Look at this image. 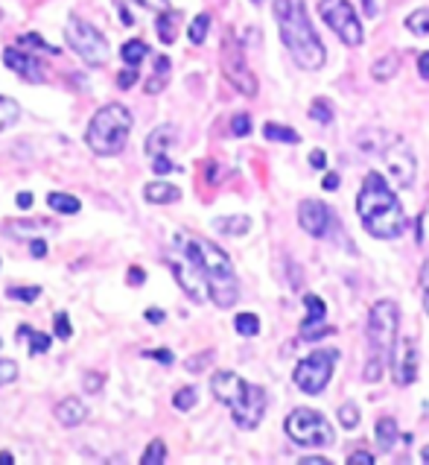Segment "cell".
<instances>
[{
  "label": "cell",
  "mask_w": 429,
  "mask_h": 465,
  "mask_svg": "<svg viewBox=\"0 0 429 465\" xmlns=\"http://www.w3.org/2000/svg\"><path fill=\"white\" fill-rule=\"evenodd\" d=\"M179 21H181V15L172 12V9H164L158 15V24H155V30H158V38H161L164 44H172L175 42V35H179Z\"/></svg>",
  "instance_id": "cb8c5ba5"
},
{
  "label": "cell",
  "mask_w": 429,
  "mask_h": 465,
  "mask_svg": "<svg viewBox=\"0 0 429 465\" xmlns=\"http://www.w3.org/2000/svg\"><path fill=\"white\" fill-rule=\"evenodd\" d=\"M4 62H6L9 70H15V73L21 76V80H27V82H44V80H47L44 65L38 62V59H32L27 50H18V47L4 50Z\"/></svg>",
  "instance_id": "e0dca14e"
},
{
  "label": "cell",
  "mask_w": 429,
  "mask_h": 465,
  "mask_svg": "<svg viewBox=\"0 0 429 465\" xmlns=\"http://www.w3.org/2000/svg\"><path fill=\"white\" fill-rule=\"evenodd\" d=\"M47 205H50L53 211H58V214H76V211L82 208L76 197H70V193H58V190L47 197Z\"/></svg>",
  "instance_id": "83f0119b"
},
{
  "label": "cell",
  "mask_w": 429,
  "mask_h": 465,
  "mask_svg": "<svg viewBox=\"0 0 429 465\" xmlns=\"http://www.w3.org/2000/svg\"><path fill=\"white\" fill-rule=\"evenodd\" d=\"M362 6H365V15H368V18H374V15H377L374 0H362Z\"/></svg>",
  "instance_id": "91938a15"
},
{
  "label": "cell",
  "mask_w": 429,
  "mask_h": 465,
  "mask_svg": "<svg viewBox=\"0 0 429 465\" xmlns=\"http://www.w3.org/2000/svg\"><path fill=\"white\" fill-rule=\"evenodd\" d=\"M231 132L240 135V138H245V135L251 132V118H248V114H237V118L231 120Z\"/></svg>",
  "instance_id": "b9f144b4"
},
{
  "label": "cell",
  "mask_w": 429,
  "mask_h": 465,
  "mask_svg": "<svg viewBox=\"0 0 429 465\" xmlns=\"http://www.w3.org/2000/svg\"><path fill=\"white\" fill-rule=\"evenodd\" d=\"M383 159H385V167H388V176H392V182L397 187L409 190V187L415 185L418 161H415V152H412V147H409V141H403V138L385 141Z\"/></svg>",
  "instance_id": "4fadbf2b"
},
{
  "label": "cell",
  "mask_w": 429,
  "mask_h": 465,
  "mask_svg": "<svg viewBox=\"0 0 429 465\" xmlns=\"http://www.w3.org/2000/svg\"><path fill=\"white\" fill-rule=\"evenodd\" d=\"M406 30L415 32V35H429V6L415 9L412 15L406 18Z\"/></svg>",
  "instance_id": "4dcf8cb0"
},
{
  "label": "cell",
  "mask_w": 429,
  "mask_h": 465,
  "mask_svg": "<svg viewBox=\"0 0 429 465\" xmlns=\"http://www.w3.org/2000/svg\"><path fill=\"white\" fill-rule=\"evenodd\" d=\"M18 118H21V106H18L12 97H0V132L15 126Z\"/></svg>",
  "instance_id": "f1b7e54d"
},
{
  "label": "cell",
  "mask_w": 429,
  "mask_h": 465,
  "mask_svg": "<svg viewBox=\"0 0 429 465\" xmlns=\"http://www.w3.org/2000/svg\"><path fill=\"white\" fill-rule=\"evenodd\" d=\"M30 249H32V255H35V258H44V255H47V243H44V240H32Z\"/></svg>",
  "instance_id": "f5cc1de1"
},
{
  "label": "cell",
  "mask_w": 429,
  "mask_h": 465,
  "mask_svg": "<svg viewBox=\"0 0 429 465\" xmlns=\"http://www.w3.org/2000/svg\"><path fill=\"white\" fill-rule=\"evenodd\" d=\"M172 246H175V252H172V258H169V269H172L175 281H179V287L184 290L193 302H199V304L207 302V281L202 275V266H199L196 255L187 249L181 231L172 237Z\"/></svg>",
  "instance_id": "9c48e42d"
},
{
  "label": "cell",
  "mask_w": 429,
  "mask_h": 465,
  "mask_svg": "<svg viewBox=\"0 0 429 465\" xmlns=\"http://www.w3.org/2000/svg\"><path fill=\"white\" fill-rule=\"evenodd\" d=\"M103 383H105V378H103V375L88 372V375H85V392H96V390H100Z\"/></svg>",
  "instance_id": "bcb514c9"
},
{
  "label": "cell",
  "mask_w": 429,
  "mask_h": 465,
  "mask_svg": "<svg viewBox=\"0 0 429 465\" xmlns=\"http://www.w3.org/2000/svg\"><path fill=\"white\" fill-rule=\"evenodd\" d=\"M418 70L423 80H429V53H421V59H418Z\"/></svg>",
  "instance_id": "db71d44e"
},
{
  "label": "cell",
  "mask_w": 429,
  "mask_h": 465,
  "mask_svg": "<svg viewBox=\"0 0 429 465\" xmlns=\"http://www.w3.org/2000/svg\"><path fill=\"white\" fill-rule=\"evenodd\" d=\"M15 202H18V208H32V193H18Z\"/></svg>",
  "instance_id": "11a10c76"
},
{
  "label": "cell",
  "mask_w": 429,
  "mask_h": 465,
  "mask_svg": "<svg viewBox=\"0 0 429 465\" xmlns=\"http://www.w3.org/2000/svg\"><path fill=\"white\" fill-rule=\"evenodd\" d=\"M129 284H134V287H138V284H143V273H141L138 266H134L132 273H129Z\"/></svg>",
  "instance_id": "680465c9"
},
{
  "label": "cell",
  "mask_w": 429,
  "mask_h": 465,
  "mask_svg": "<svg viewBox=\"0 0 429 465\" xmlns=\"http://www.w3.org/2000/svg\"><path fill=\"white\" fill-rule=\"evenodd\" d=\"M18 334L30 340V352L32 354H44L47 348H50V334L35 331V328H30V325H21V331H18Z\"/></svg>",
  "instance_id": "f546056e"
},
{
  "label": "cell",
  "mask_w": 429,
  "mask_h": 465,
  "mask_svg": "<svg viewBox=\"0 0 429 465\" xmlns=\"http://www.w3.org/2000/svg\"><path fill=\"white\" fill-rule=\"evenodd\" d=\"M146 357H152V360H158V363H172V352H167V348H155V352H143Z\"/></svg>",
  "instance_id": "f907efd6"
},
{
  "label": "cell",
  "mask_w": 429,
  "mask_h": 465,
  "mask_svg": "<svg viewBox=\"0 0 429 465\" xmlns=\"http://www.w3.org/2000/svg\"><path fill=\"white\" fill-rule=\"evenodd\" d=\"M298 225L307 231L309 237H330V231H336V235H345L336 214H333V208L319 202V199H304L298 205Z\"/></svg>",
  "instance_id": "5bb4252c"
},
{
  "label": "cell",
  "mask_w": 429,
  "mask_h": 465,
  "mask_svg": "<svg viewBox=\"0 0 429 465\" xmlns=\"http://www.w3.org/2000/svg\"><path fill=\"white\" fill-rule=\"evenodd\" d=\"M0 18H4V9H0Z\"/></svg>",
  "instance_id": "03108f58"
},
{
  "label": "cell",
  "mask_w": 429,
  "mask_h": 465,
  "mask_svg": "<svg viewBox=\"0 0 429 465\" xmlns=\"http://www.w3.org/2000/svg\"><path fill=\"white\" fill-rule=\"evenodd\" d=\"M400 70V53H385V56H380V59L371 65V76L377 82H388L392 76Z\"/></svg>",
  "instance_id": "7402d4cb"
},
{
  "label": "cell",
  "mask_w": 429,
  "mask_h": 465,
  "mask_svg": "<svg viewBox=\"0 0 429 465\" xmlns=\"http://www.w3.org/2000/svg\"><path fill=\"white\" fill-rule=\"evenodd\" d=\"M397 436H400L397 421L388 418V416H383V418L377 421V445H380L383 451H392L395 445H397Z\"/></svg>",
  "instance_id": "d4e9b609"
},
{
  "label": "cell",
  "mask_w": 429,
  "mask_h": 465,
  "mask_svg": "<svg viewBox=\"0 0 429 465\" xmlns=\"http://www.w3.org/2000/svg\"><path fill=\"white\" fill-rule=\"evenodd\" d=\"M65 38H68V44L73 47V53L79 56V59L91 68H103L108 62V42H105V35L91 27L88 21H82V18H70V24L65 27Z\"/></svg>",
  "instance_id": "30bf717a"
},
{
  "label": "cell",
  "mask_w": 429,
  "mask_h": 465,
  "mask_svg": "<svg viewBox=\"0 0 429 465\" xmlns=\"http://www.w3.org/2000/svg\"><path fill=\"white\" fill-rule=\"evenodd\" d=\"M347 462L350 465H374V457L368 454V451H354V454L347 457Z\"/></svg>",
  "instance_id": "7dc6e473"
},
{
  "label": "cell",
  "mask_w": 429,
  "mask_h": 465,
  "mask_svg": "<svg viewBox=\"0 0 429 465\" xmlns=\"http://www.w3.org/2000/svg\"><path fill=\"white\" fill-rule=\"evenodd\" d=\"M421 296H423V310H426V316H429V258L421 266Z\"/></svg>",
  "instance_id": "60d3db41"
},
{
  "label": "cell",
  "mask_w": 429,
  "mask_h": 465,
  "mask_svg": "<svg viewBox=\"0 0 429 465\" xmlns=\"http://www.w3.org/2000/svg\"><path fill=\"white\" fill-rule=\"evenodd\" d=\"M339 348H319V352L307 354L298 366L295 372H292V380H295V386L301 392L307 395H319L324 392V386L330 383V378H333V369L339 363Z\"/></svg>",
  "instance_id": "ba28073f"
},
{
  "label": "cell",
  "mask_w": 429,
  "mask_h": 465,
  "mask_svg": "<svg viewBox=\"0 0 429 465\" xmlns=\"http://www.w3.org/2000/svg\"><path fill=\"white\" fill-rule=\"evenodd\" d=\"M0 348H4V342H0Z\"/></svg>",
  "instance_id": "003e7915"
},
{
  "label": "cell",
  "mask_w": 429,
  "mask_h": 465,
  "mask_svg": "<svg viewBox=\"0 0 429 465\" xmlns=\"http://www.w3.org/2000/svg\"><path fill=\"white\" fill-rule=\"evenodd\" d=\"M388 369L397 386H409L418 378V348L412 340H400L392 348V360H388Z\"/></svg>",
  "instance_id": "9a60e30c"
},
{
  "label": "cell",
  "mask_w": 429,
  "mask_h": 465,
  "mask_svg": "<svg viewBox=\"0 0 429 465\" xmlns=\"http://www.w3.org/2000/svg\"><path fill=\"white\" fill-rule=\"evenodd\" d=\"M319 15H321V21L342 38L345 47H359L365 42L362 21L357 18L354 6H350L347 0H321V4H319Z\"/></svg>",
  "instance_id": "8fae6325"
},
{
  "label": "cell",
  "mask_w": 429,
  "mask_h": 465,
  "mask_svg": "<svg viewBox=\"0 0 429 465\" xmlns=\"http://www.w3.org/2000/svg\"><path fill=\"white\" fill-rule=\"evenodd\" d=\"M213 360V352H205V354H199V357H193V360H187V369L190 372H196V369H205V366Z\"/></svg>",
  "instance_id": "f6af8a7d"
},
{
  "label": "cell",
  "mask_w": 429,
  "mask_h": 465,
  "mask_svg": "<svg viewBox=\"0 0 429 465\" xmlns=\"http://www.w3.org/2000/svg\"><path fill=\"white\" fill-rule=\"evenodd\" d=\"M152 170L158 173V176H167V173L175 170V164L169 161V155H155V161H152Z\"/></svg>",
  "instance_id": "7bdbcfd3"
},
{
  "label": "cell",
  "mask_w": 429,
  "mask_h": 465,
  "mask_svg": "<svg viewBox=\"0 0 429 465\" xmlns=\"http://www.w3.org/2000/svg\"><path fill=\"white\" fill-rule=\"evenodd\" d=\"M169 59L167 56H158V59H155V73H152V80H146L143 82V91L146 94H161L164 88H167V82H169Z\"/></svg>",
  "instance_id": "603a6c76"
},
{
  "label": "cell",
  "mask_w": 429,
  "mask_h": 465,
  "mask_svg": "<svg viewBox=\"0 0 429 465\" xmlns=\"http://www.w3.org/2000/svg\"><path fill=\"white\" fill-rule=\"evenodd\" d=\"M219 59H222V73H225V80L237 88L243 97H255L257 94V76L251 73V68L245 65V56H243V47L240 42L233 38L231 32H225L222 38V53H219Z\"/></svg>",
  "instance_id": "7c38bea8"
},
{
  "label": "cell",
  "mask_w": 429,
  "mask_h": 465,
  "mask_svg": "<svg viewBox=\"0 0 429 465\" xmlns=\"http://www.w3.org/2000/svg\"><path fill=\"white\" fill-rule=\"evenodd\" d=\"M175 138H179V132H175V126H169V123L152 129L149 138H146V152L152 155V159L155 155H167L175 147Z\"/></svg>",
  "instance_id": "d6986e66"
},
{
  "label": "cell",
  "mask_w": 429,
  "mask_h": 465,
  "mask_svg": "<svg viewBox=\"0 0 429 465\" xmlns=\"http://www.w3.org/2000/svg\"><path fill=\"white\" fill-rule=\"evenodd\" d=\"M248 228H251V220L245 214H231V217H217V220H213V231L228 235V237H243V235H248Z\"/></svg>",
  "instance_id": "44dd1931"
},
{
  "label": "cell",
  "mask_w": 429,
  "mask_h": 465,
  "mask_svg": "<svg viewBox=\"0 0 429 465\" xmlns=\"http://www.w3.org/2000/svg\"><path fill=\"white\" fill-rule=\"evenodd\" d=\"M339 421H342L345 430H357V424H359V407L354 401H345L339 407Z\"/></svg>",
  "instance_id": "e575fe53"
},
{
  "label": "cell",
  "mask_w": 429,
  "mask_h": 465,
  "mask_svg": "<svg viewBox=\"0 0 429 465\" xmlns=\"http://www.w3.org/2000/svg\"><path fill=\"white\" fill-rule=\"evenodd\" d=\"M18 42H21V44H32L35 50H44V53H58V47H50V44L44 42V38H41V35H35V32L21 35V38H18Z\"/></svg>",
  "instance_id": "f35d334b"
},
{
  "label": "cell",
  "mask_w": 429,
  "mask_h": 465,
  "mask_svg": "<svg viewBox=\"0 0 429 465\" xmlns=\"http://www.w3.org/2000/svg\"><path fill=\"white\" fill-rule=\"evenodd\" d=\"M129 132H132V111L120 103H108L91 118L88 132H85V144L96 155H117V152H123Z\"/></svg>",
  "instance_id": "8992f818"
},
{
  "label": "cell",
  "mask_w": 429,
  "mask_h": 465,
  "mask_svg": "<svg viewBox=\"0 0 429 465\" xmlns=\"http://www.w3.org/2000/svg\"><path fill=\"white\" fill-rule=\"evenodd\" d=\"M38 296H41L38 287H12L9 290V299H18V302H35Z\"/></svg>",
  "instance_id": "74e56055"
},
{
  "label": "cell",
  "mask_w": 429,
  "mask_h": 465,
  "mask_svg": "<svg viewBox=\"0 0 429 465\" xmlns=\"http://www.w3.org/2000/svg\"><path fill=\"white\" fill-rule=\"evenodd\" d=\"M304 307H307V319L301 322V340H319V337L333 334L330 325H321L327 316V307L319 296H313V293L304 296Z\"/></svg>",
  "instance_id": "2e32d148"
},
{
  "label": "cell",
  "mask_w": 429,
  "mask_h": 465,
  "mask_svg": "<svg viewBox=\"0 0 429 465\" xmlns=\"http://www.w3.org/2000/svg\"><path fill=\"white\" fill-rule=\"evenodd\" d=\"M143 197L152 205H167V202H179L181 199V190L175 187V185H169V182H149L143 187Z\"/></svg>",
  "instance_id": "ffe728a7"
},
{
  "label": "cell",
  "mask_w": 429,
  "mask_h": 465,
  "mask_svg": "<svg viewBox=\"0 0 429 465\" xmlns=\"http://www.w3.org/2000/svg\"><path fill=\"white\" fill-rule=\"evenodd\" d=\"M301 462H307V465H330V459L327 457H319V454L316 457H304Z\"/></svg>",
  "instance_id": "6f0895ef"
},
{
  "label": "cell",
  "mask_w": 429,
  "mask_h": 465,
  "mask_svg": "<svg viewBox=\"0 0 429 465\" xmlns=\"http://www.w3.org/2000/svg\"><path fill=\"white\" fill-rule=\"evenodd\" d=\"M210 392L219 404H225L231 416H233V424L243 430H255L257 424L263 421V413H266V390L257 383H248L243 380L237 372H213L210 378Z\"/></svg>",
  "instance_id": "277c9868"
},
{
  "label": "cell",
  "mask_w": 429,
  "mask_h": 465,
  "mask_svg": "<svg viewBox=\"0 0 429 465\" xmlns=\"http://www.w3.org/2000/svg\"><path fill=\"white\" fill-rule=\"evenodd\" d=\"M263 135L269 141H278V144H301V135L289 126H281V123H266Z\"/></svg>",
  "instance_id": "4316f807"
},
{
  "label": "cell",
  "mask_w": 429,
  "mask_h": 465,
  "mask_svg": "<svg viewBox=\"0 0 429 465\" xmlns=\"http://www.w3.org/2000/svg\"><path fill=\"white\" fill-rule=\"evenodd\" d=\"M275 15L281 24V38L289 50V56L295 59L301 70H321L327 62L324 44L316 32V27L309 24L307 9L301 0H275Z\"/></svg>",
  "instance_id": "7a4b0ae2"
},
{
  "label": "cell",
  "mask_w": 429,
  "mask_h": 465,
  "mask_svg": "<svg viewBox=\"0 0 429 465\" xmlns=\"http://www.w3.org/2000/svg\"><path fill=\"white\" fill-rule=\"evenodd\" d=\"M309 118L319 120V123H333V108H330V103L324 100V97H319V100H313V106H309Z\"/></svg>",
  "instance_id": "d590c367"
},
{
  "label": "cell",
  "mask_w": 429,
  "mask_h": 465,
  "mask_svg": "<svg viewBox=\"0 0 429 465\" xmlns=\"http://www.w3.org/2000/svg\"><path fill=\"white\" fill-rule=\"evenodd\" d=\"M70 334H73V328H70V319H68V314H58V316H56V337L70 340Z\"/></svg>",
  "instance_id": "ee69618b"
},
{
  "label": "cell",
  "mask_w": 429,
  "mask_h": 465,
  "mask_svg": "<svg viewBox=\"0 0 429 465\" xmlns=\"http://www.w3.org/2000/svg\"><path fill=\"white\" fill-rule=\"evenodd\" d=\"M120 56H123V62L129 65V68H138L146 56H149V47L141 42V38H132V42H126L123 47H120Z\"/></svg>",
  "instance_id": "484cf974"
},
{
  "label": "cell",
  "mask_w": 429,
  "mask_h": 465,
  "mask_svg": "<svg viewBox=\"0 0 429 465\" xmlns=\"http://www.w3.org/2000/svg\"><path fill=\"white\" fill-rule=\"evenodd\" d=\"M196 390H193V386H184V390H179L175 392V398H172V407L175 410H193V407H196Z\"/></svg>",
  "instance_id": "8d00e7d4"
},
{
  "label": "cell",
  "mask_w": 429,
  "mask_h": 465,
  "mask_svg": "<svg viewBox=\"0 0 429 465\" xmlns=\"http://www.w3.org/2000/svg\"><path fill=\"white\" fill-rule=\"evenodd\" d=\"M181 237L187 243V249L196 255L199 266H202V275L207 281V299L217 304V307H231L237 304L240 299V284H237V273H233V264L225 252L210 243L205 237H190L181 231Z\"/></svg>",
  "instance_id": "5b68a950"
},
{
  "label": "cell",
  "mask_w": 429,
  "mask_h": 465,
  "mask_svg": "<svg viewBox=\"0 0 429 465\" xmlns=\"http://www.w3.org/2000/svg\"><path fill=\"white\" fill-rule=\"evenodd\" d=\"M18 378V363L15 360H0V386H6Z\"/></svg>",
  "instance_id": "ab89813d"
},
{
  "label": "cell",
  "mask_w": 429,
  "mask_h": 465,
  "mask_svg": "<svg viewBox=\"0 0 429 465\" xmlns=\"http://www.w3.org/2000/svg\"><path fill=\"white\" fill-rule=\"evenodd\" d=\"M85 418H88V407L79 398H62L56 404V421L62 428H79Z\"/></svg>",
  "instance_id": "ac0fdd59"
},
{
  "label": "cell",
  "mask_w": 429,
  "mask_h": 465,
  "mask_svg": "<svg viewBox=\"0 0 429 465\" xmlns=\"http://www.w3.org/2000/svg\"><path fill=\"white\" fill-rule=\"evenodd\" d=\"M309 167L324 170L327 167V152L324 149H313V152H309Z\"/></svg>",
  "instance_id": "c3c4849f"
},
{
  "label": "cell",
  "mask_w": 429,
  "mask_h": 465,
  "mask_svg": "<svg viewBox=\"0 0 429 465\" xmlns=\"http://www.w3.org/2000/svg\"><path fill=\"white\" fill-rule=\"evenodd\" d=\"M233 328H237L240 337H257L260 334V319L255 314H237V319H233Z\"/></svg>",
  "instance_id": "d6a6232c"
},
{
  "label": "cell",
  "mask_w": 429,
  "mask_h": 465,
  "mask_svg": "<svg viewBox=\"0 0 429 465\" xmlns=\"http://www.w3.org/2000/svg\"><path fill=\"white\" fill-rule=\"evenodd\" d=\"M251 4H255V6H260V4H263V0H251Z\"/></svg>",
  "instance_id": "e7e4bbea"
},
{
  "label": "cell",
  "mask_w": 429,
  "mask_h": 465,
  "mask_svg": "<svg viewBox=\"0 0 429 465\" xmlns=\"http://www.w3.org/2000/svg\"><path fill=\"white\" fill-rule=\"evenodd\" d=\"M134 4H141L143 9H155V12L169 9V0H134Z\"/></svg>",
  "instance_id": "681fc988"
},
{
  "label": "cell",
  "mask_w": 429,
  "mask_h": 465,
  "mask_svg": "<svg viewBox=\"0 0 429 465\" xmlns=\"http://www.w3.org/2000/svg\"><path fill=\"white\" fill-rule=\"evenodd\" d=\"M141 462L143 465H161V462H167V445H164V439H152L149 448L141 457Z\"/></svg>",
  "instance_id": "836d02e7"
},
{
  "label": "cell",
  "mask_w": 429,
  "mask_h": 465,
  "mask_svg": "<svg viewBox=\"0 0 429 465\" xmlns=\"http://www.w3.org/2000/svg\"><path fill=\"white\" fill-rule=\"evenodd\" d=\"M4 462H15V457L9 451H0V465H4Z\"/></svg>",
  "instance_id": "6125c7cd"
},
{
  "label": "cell",
  "mask_w": 429,
  "mask_h": 465,
  "mask_svg": "<svg viewBox=\"0 0 429 465\" xmlns=\"http://www.w3.org/2000/svg\"><path fill=\"white\" fill-rule=\"evenodd\" d=\"M207 30H210V15H207V12L196 15V18H193V24H190V30H187L190 42H193V44H205Z\"/></svg>",
  "instance_id": "1f68e13d"
},
{
  "label": "cell",
  "mask_w": 429,
  "mask_h": 465,
  "mask_svg": "<svg viewBox=\"0 0 429 465\" xmlns=\"http://www.w3.org/2000/svg\"><path fill=\"white\" fill-rule=\"evenodd\" d=\"M339 187V176H336V173H327V176H324V190H336Z\"/></svg>",
  "instance_id": "9f6ffc18"
},
{
  "label": "cell",
  "mask_w": 429,
  "mask_h": 465,
  "mask_svg": "<svg viewBox=\"0 0 429 465\" xmlns=\"http://www.w3.org/2000/svg\"><path fill=\"white\" fill-rule=\"evenodd\" d=\"M397 328H400V310L392 299H380L368 310V325H365V337H368V360L362 378L368 383H380L383 375L388 372V360H392V348L397 342Z\"/></svg>",
  "instance_id": "3957f363"
},
{
  "label": "cell",
  "mask_w": 429,
  "mask_h": 465,
  "mask_svg": "<svg viewBox=\"0 0 429 465\" xmlns=\"http://www.w3.org/2000/svg\"><path fill=\"white\" fill-rule=\"evenodd\" d=\"M283 430L292 442L301 445V448H327V445H333V439H336L330 421L319 410H309V407H295V410L286 416Z\"/></svg>",
  "instance_id": "52a82bcc"
},
{
  "label": "cell",
  "mask_w": 429,
  "mask_h": 465,
  "mask_svg": "<svg viewBox=\"0 0 429 465\" xmlns=\"http://www.w3.org/2000/svg\"><path fill=\"white\" fill-rule=\"evenodd\" d=\"M357 211H359L365 231L377 240H397L409 225V217H406L400 199L395 197V190L374 170L362 182V190L357 197Z\"/></svg>",
  "instance_id": "6da1fadb"
},
{
  "label": "cell",
  "mask_w": 429,
  "mask_h": 465,
  "mask_svg": "<svg viewBox=\"0 0 429 465\" xmlns=\"http://www.w3.org/2000/svg\"><path fill=\"white\" fill-rule=\"evenodd\" d=\"M117 82H120V88H132L134 82H138V70H134V68L123 70V73H120V80H117Z\"/></svg>",
  "instance_id": "816d5d0a"
},
{
  "label": "cell",
  "mask_w": 429,
  "mask_h": 465,
  "mask_svg": "<svg viewBox=\"0 0 429 465\" xmlns=\"http://www.w3.org/2000/svg\"><path fill=\"white\" fill-rule=\"evenodd\" d=\"M146 319H149V322H161V319H164V314H161V310H149Z\"/></svg>",
  "instance_id": "94428289"
},
{
  "label": "cell",
  "mask_w": 429,
  "mask_h": 465,
  "mask_svg": "<svg viewBox=\"0 0 429 465\" xmlns=\"http://www.w3.org/2000/svg\"><path fill=\"white\" fill-rule=\"evenodd\" d=\"M421 459H423V462H429V445H426V448L421 451Z\"/></svg>",
  "instance_id": "be15d7a7"
}]
</instances>
